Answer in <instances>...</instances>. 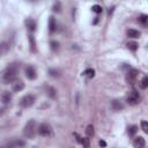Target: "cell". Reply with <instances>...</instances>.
I'll list each match as a JSON object with an SVG mask.
<instances>
[{"mask_svg": "<svg viewBox=\"0 0 148 148\" xmlns=\"http://www.w3.org/2000/svg\"><path fill=\"white\" fill-rule=\"evenodd\" d=\"M18 69H20V65L16 64V62H13L10 65H8L3 72H2V75H1V81L5 83V84H8V83H12L16 80L17 77V74H18Z\"/></svg>", "mask_w": 148, "mask_h": 148, "instance_id": "cell-1", "label": "cell"}, {"mask_svg": "<svg viewBox=\"0 0 148 148\" xmlns=\"http://www.w3.org/2000/svg\"><path fill=\"white\" fill-rule=\"evenodd\" d=\"M36 133H37V123L34 119H30L23 128V135L27 139H34Z\"/></svg>", "mask_w": 148, "mask_h": 148, "instance_id": "cell-2", "label": "cell"}, {"mask_svg": "<svg viewBox=\"0 0 148 148\" xmlns=\"http://www.w3.org/2000/svg\"><path fill=\"white\" fill-rule=\"evenodd\" d=\"M37 133L39 135H42V136H50L52 134V127L47 123H42L37 127Z\"/></svg>", "mask_w": 148, "mask_h": 148, "instance_id": "cell-3", "label": "cell"}, {"mask_svg": "<svg viewBox=\"0 0 148 148\" xmlns=\"http://www.w3.org/2000/svg\"><path fill=\"white\" fill-rule=\"evenodd\" d=\"M35 102H36L35 96L31 95V94H28V95H25V96H23V97L21 98L20 105H21L22 108H30V106H32V105L35 104Z\"/></svg>", "mask_w": 148, "mask_h": 148, "instance_id": "cell-4", "label": "cell"}, {"mask_svg": "<svg viewBox=\"0 0 148 148\" xmlns=\"http://www.w3.org/2000/svg\"><path fill=\"white\" fill-rule=\"evenodd\" d=\"M140 101H141V97H140V94L136 90H132L130 92V95L127 96V98H126V102L130 105H136V104L140 103Z\"/></svg>", "mask_w": 148, "mask_h": 148, "instance_id": "cell-5", "label": "cell"}, {"mask_svg": "<svg viewBox=\"0 0 148 148\" xmlns=\"http://www.w3.org/2000/svg\"><path fill=\"white\" fill-rule=\"evenodd\" d=\"M138 75H139V71H138V69H135V68H130L128 72L126 73V81H127L128 83H133V82L136 80Z\"/></svg>", "mask_w": 148, "mask_h": 148, "instance_id": "cell-6", "label": "cell"}, {"mask_svg": "<svg viewBox=\"0 0 148 148\" xmlns=\"http://www.w3.org/2000/svg\"><path fill=\"white\" fill-rule=\"evenodd\" d=\"M25 76L29 79V80H35L37 77V72L35 69V67L32 66H28L25 68Z\"/></svg>", "mask_w": 148, "mask_h": 148, "instance_id": "cell-7", "label": "cell"}, {"mask_svg": "<svg viewBox=\"0 0 148 148\" xmlns=\"http://www.w3.org/2000/svg\"><path fill=\"white\" fill-rule=\"evenodd\" d=\"M133 146H134V148H145V147H146L145 138H142V136L135 138L134 141H133Z\"/></svg>", "mask_w": 148, "mask_h": 148, "instance_id": "cell-8", "label": "cell"}, {"mask_svg": "<svg viewBox=\"0 0 148 148\" xmlns=\"http://www.w3.org/2000/svg\"><path fill=\"white\" fill-rule=\"evenodd\" d=\"M44 89H45L46 95H47L50 98H56V97H57V90H56L54 87H52V86H45Z\"/></svg>", "mask_w": 148, "mask_h": 148, "instance_id": "cell-9", "label": "cell"}, {"mask_svg": "<svg viewBox=\"0 0 148 148\" xmlns=\"http://www.w3.org/2000/svg\"><path fill=\"white\" fill-rule=\"evenodd\" d=\"M24 24H25V27L28 28V30H29V31L34 32V31L36 30V27H37V24H36L35 20H32V18H27V20L24 21Z\"/></svg>", "mask_w": 148, "mask_h": 148, "instance_id": "cell-10", "label": "cell"}, {"mask_svg": "<svg viewBox=\"0 0 148 148\" xmlns=\"http://www.w3.org/2000/svg\"><path fill=\"white\" fill-rule=\"evenodd\" d=\"M9 49L10 46L7 42H1L0 43V57H3L5 54H7L9 52Z\"/></svg>", "mask_w": 148, "mask_h": 148, "instance_id": "cell-11", "label": "cell"}, {"mask_svg": "<svg viewBox=\"0 0 148 148\" xmlns=\"http://www.w3.org/2000/svg\"><path fill=\"white\" fill-rule=\"evenodd\" d=\"M57 30V22H56V18L53 16H50L49 18V31L51 34H53L54 31Z\"/></svg>", "mask_w": 148, "mask_h": 148, "instance_id": "cell-12", "label": "cell"}, {"mask_svg": "<svg viewBox=\"0 0 148 148\" xmlns=\"http://www.w3.org/2000/svg\"><path fill=\"white\" fill-rule=\"evenodd\" d=\"M0 101H1L3 104L9 103V102L12 101V95H10V92H9V91H3V92L1 94V96H0Z\"/></svg>", "mask_w": 148, "mask_h": 148, "instance_id": "cell-13", "label": "cell"}, {"mask_svg": "<svg viewBox=\"0 0 148 148\" xmlns=\"http://www.w3.org/2000/svg\"><path fill=\"white\" fill-rule=\"evenodd\" d=\"M24 89V83L23 81H15V83L13 84V91L14 92H18L21 90Z\"/></svg>", "mask_w": 148, "mask_h": 148, "instance_id": "cell-14", "label": "cell"}, {"mask_svg": "<svg viewBox=\"0 0 148 148\" xmlns=\"http://www.w3.org/2000/svg\"><path fill=\"white\" fill-rule=\"evenodd\" d=\"M140 35H141V32L139 30H135V29H128L127 30V36L131 38H139Z\"/></svg>", "mask_w": 148, "mask_h": 148, "instance_id": "cell-15", "label": "cell"}, {"mask_svg": "<svg viewBox=\"0 0 148 148\" xmlns=\"http://www.w3.org/2000/svg\"><path fill=\"white\" fill-rule=\"evenodd\" d=\"M111 106H112L113 111H120V110H123V109H124V105H123V104H121L119 101H117V99L112 101Z\"/></svg>", "mask_w": 148, "mask_h": 148, "instance_id": "cell-16", "label": "cell"}, {"mask_svg": "<svg viewBox=\"0 0 148 148\" xmlns=\"http://www.w3.org/2000/svg\"><path fill=\"white\" fill-rule=\"evenodd\" d=\"M49 75H50L51 77H53V79H58V77H60V75H61V72H60L59 69H56V68H51V69H49Z\"/></svg>", "mask_w": 148, "mask_h": 148, "instance_id": "cell-17", "label": "cell"}, {"mask_svg": "<svg viewBox=\"0 0 148 148\" xmlns=\"http://www.w3.org/2000/svg\"><path fill=\"white\" fill-rule=\"evenodd\" d=\"M28 39H29V43H30V51L32 53L36 52V42H35V38L32 35H29L28 36Z\"/></svg>", "mask_w": 148, "mask_h": 148, "instance_id": "cell-18", "label": "cell"}, {"mask_svg": "<svg viewBox=\"0 0 148 148\" xmlns=\"http://www.w3.org/2000/svg\"><path fill=\"white\" fill-rule=\"evenodd\" d=\"M126 46H127V49H128V50H131V51H133V52H134V51H136V50L139 49V44H138L136 42H134V40L128 42Z\"/></svg>", "mask_w": 148, "mask_h": 148, "instance_id": "cell-19", "label": "cell"}, {"mask_svg": "<svg viewBox=\"0 0 148 148\" xmlns=\"http://www.w3.org/2000/svg\"><path fill=\"white\" fill-rule=\"evenodd\" d=\"M9 146H10L12 148H21V147L24 146V141H22V140H15V141L10 142Z\"/></svg>", "mask_w": 148, "mask_h": 148, "instance_id": "cell-20", "label": "cell"}, {"mask_svg": "<svg viewBox=\"0 0 148 148\" xmlns=\"http://www.w3.org/2000/svg\"><path fill=\"white\" fill-rule=\"evenodd\" d=\"M136 132H138V126L136 125H132L127 128V133H128L130 136H134L136 134Z\"/></svg>", "mask_w": 148, "mask_h": 148, "instance_id": "cell-21", "label": "cell"}, {"mask_svg": "<svg viewBox=\"0 0 148 148\" xmlns=\"http://www.w3.org/2000/svg\"><path fill=\"white\" fill-rule=\"evenodd\" d=\"M83 75L87 76L88 79H91V77L95 76V71H94L92 68H87V69L83 72Z\"/></svg>", "mask_w": 148, "mask_h": 148, "instance_id": "cell-22", "label": "cell"}, {"mask_svg": "<svg viewBox=\"0 0 148 148\" xmlns=\"http://www.w3.org/2000/svg\"><path fill=\"white\" fill-rule=\"evenodd\" d=\"M94 133H95L94 126H92V125H88L87 128H86V134H87V136H88V138H91V136H94Z\"/></svg>", "mask_w": 148, "mask_h": 148, "instance_id": "cell-23", "label": "cell"}, {"mask_svg": "<svg viewBox=\"0 0 148 148\" xmlns=\"http://www.w3.org/2000/svg\"><path fill=\"white\" fill-rule=\"evenodd\" d=\"M138 21H139V22H140L142 25H147V22H148V16H147L146 14H141V15L139 16Z\"/></svg>", "mask_w": 148, "mask_h": 148, "instance_id": "cell-24", "label": "cell"}, {"mask_svg": "<svg viewBox=\"0 0 148 148\" xmlns=\"http://www.w3.org/2000/svg\"><path fill=\"white\" fill-rule=\"evenodd\" d=\"M148 87V77L147 76H143L141 82H140V88L141 89H146Z\"/></svg>", "mask_w": 148, "mask_h": 148, "instance_id": "cell-25", "label": "cell"}, {"mask_svg": "<svg viewBox=\"0 0 148 148\" xmlns=\"http://www.w3.org/2000/svg\"><path fill=\"white\" fill-rule=\"evenodd\" d=\"M50 46H51V50L52 51H57L59 49V42L57 40H51L50 42Z\"/></svg>", "mask_w": 148, "mask_h": 148, "instance_id": "cell-26", "label": "cell"}, {"mask_svg": "<svg viewBox=\"0 0 148 148\" xmlns=\"http://www.w3.org/2000/svg\"><path fill=\"white\" fill-rule=\"evenodd\" d=\"M60 9H61V3H60V2H56V3L53 5V7H52V10L56 12V13H59Z\"/></svg>", "mask_w": 148, "mask_h": 148, "instance_id": "cell-27", "label": "cell"}, {"mask_svg": "<svg viewBox=\"0 0 148 148\" xmlns=\"http://www.w3.org/2000/svg\"><path fill=\"white\" fill-rule=\"evenodd\" d=\"M91 9H92V12H95L96 14L102 13V7H101L99 5H94V6L91 7Z\"/></svg>", "mask_w": 148, "mask_h": 148, "instance_id": "cell-28", "label": "cell"}, {"mask_svg": "<svg viewBox=\"0 0 148 148\" xmlns=\"http://www.w3.org/2000/svg\"><path fill=\"white\" fill-rule=\"evenodd\" d=\"M141 128L145 133H148V123L146 120H142L141 121Z\"/></svg>", "mask_w": 148, "mask_h": 148, "instance_id": "cell-29", "label": "cell"}, {"mask_svg": "<svg viewBox=\"0 0 148 148\" xmlns=\"http://www.w3.org/2000/svg\"><path fill=\"white\" fill-rule=\"evenodd\" d=\"M81 143L83 145V147H84V148H89V139H88V138H84V139H82Z\"/></svg>", "mask_w": 148, "mask_h": 148, "instance_id": "cell-30", "label": "cell"}, {"mask_svg": "<svg viewBox=\"0 0 148 148\" xmlns=\"http://www.w3.org/2000/svg\"><path fill=\"white\" fill-rule=\"evenodd\" d=\"M98 145H99L101 147H103V148H104V147H106V142H105L104 140H99V142H98Z\"/></svg>", "mask_w": 148, "mask_h": 148, "instance_id": "cell-31", "label": "cell"}]
</instances>
